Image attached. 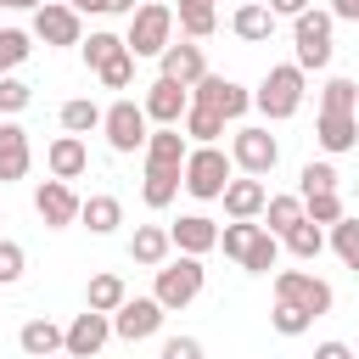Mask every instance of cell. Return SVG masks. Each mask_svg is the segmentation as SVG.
<instances>
[{"label": "cell", "instance_id": "cell-7", "mask_svg": "<svg viewBox=\"0 0 359 359\" xmlns=\"http://www.w3.org/2000/svg\"><path fill=\"white\" fill-rule=\"evenodd\" d=\"M331 22H337V17H331V11H314V6L292 17V50H297L292 62H297L303 73H309V67L320 73V67L331 62Z\"/></svg>", "mask_w": 359, "mask_h": 359}, {"label": "cell", "instance_id": "cell-31", "mask_svg": "<svg viewBox=\"0 0 359 359\" xmlns=\"http://www.w3.org/2000/svg\"><path fill=\"white\" fill-rule=\"evenodd\" d=\"M174 196H180V168H146L140 202H146V208H168Z\"/></svg>", "mask_w": 359, "mask_h": 359}, {"label": "cell", "instance_id": "cell-23", "mask_svg": "<svg viewBox=\"0 0 359 359\" xmlns=\"http://www.w3.org/2000/svg\"><path fill=\"white\" fill-rule=\"evenodd\" d=\"M168 252H174V241H168V224H135V236H129V258H135V264L157 269Z\"/></svg>", "mask_w": 359, "mask_h": 359}, {"label": "cell", "instance_id": "cell-34", "mask_svg": "<svg viewBox=\"0 0 359 359\" xmlns=\"http://www.w3.org/2000/svg\"><path fill=\"white\" fill-rule=\"evenodd\" d=\"M264 219H269L264 230L286 236V230H292V224L303 219V196H269V202H264Z\"/></svg>", "mask_w": 359, "mask_h": 359}, {"label": "cell", "instance_id": "cell-39", "mask_svg": "<svg viewBox=\"0 0 359 359\" xmlns=\"http://www.w3.org/2000/svg\"><path fill=\"white\" fill-rule=\"evenodd\" d=\"M309 191H337V168H331V163H303L297 196H309Z\"/></svg>", "mask_w": 359, "mask_h": 359}, {"label": "cell", "instance_id": "cell-24", "mask_svg": "<svg viewBox=\"0 0 359 359\" xmlns=\"http://www.w3.org/2000/svg\"><path fill=\"white\" fill-rule=\"evenodd\" d=\"M230 28H236V39H247V45H264V39L275 34V11H269L264 0H247V6H236Z\"/></svg>", "mask_w": 359, "mask_h": 359}, {"label": "cell", "instance_id": "cell-21", "mask_svg": "<svg viewBox=\"0 0 359 359\" xmlns=\"http://www.w3.org/2000/svg\"><path fill=\"white\" fill-rule=\"evenodd\" d=\"M314 140H320V151H353L359 146V118L353 112H320V123H314Z\"/></svg>", "mask_w": 359, "mask_h": 359}, {"label": "cell", "instance_id": "cell-26", "mask_svg": "<svg viewBox=\"0 0 359 359\" xmlns=\"http://www.w3.org/2000/svg\"><path fill=\"white\" fill-rule=\"evenodd\" d=\"M180 123H185V140H196V146H219V135H224V118L213 107H202V101H191Z\"/></svg>", "mask_w": 359, "mask_h": 359}, {"label": "cell", "instance_id": "cell-40", "mask_svg": "<svg viewBox=\"0 0 359 359\" xmlns=\"http://www.w3.org/2000/svg\"><path fill=\"white\" fill-rule=\"evenodd\" d=\"M269 325H275L280 337H303V331L314 325V314H303V309H292V303H275V314H269Z\"/></svg>", "mask_w": 359, "mask_h": 359}, {"label": "cell", "instance_id": "cell-13", "mask_svg": "<svg viewBox=\"0 0 359 359\" xmlns=\"http://www.w3.org/2000/svg\"><path fill=\"white\" fill-rule=\"evenodd\" d=\"M34 39H45V45H79L84 39V22H79L73 6L45 0V6H34Z\"/></svg>", "mask_w": 359, "mask_h": 359}, {"label": "cell", "instance_id": "cell-5", "mask_svg": "<svg viewBox=\"0 0 359 359\" xmlns=\"http://www.w3.org/2000/svg\"><path fill=\"white\" fill-rule=\"evenodd\" d=\"M174 39V6H163V0H146V6H135L129 11V34H123V45H129V56L140 62V56H163V45Z\"/></svg>", "mask_w": 359, "mask_h": 359}, {"label": "cell", "instance_id": "cell-47", "mask_svg": "<svg viewBox=\"0 0 359 359\" xmlns=\"http://www.w3.org/2000/svg\"><path fill=\"white\" fill-rule=\"evenodd\" d=\"M331 17L337 22H359V0H331Z\"/></svg>", "mask_w": 359, "mask_h": 359}, {"label": "cell", "instance_id": "cell-36", "mask_svg": "<svg viewBox=\"0 0 359 359\" xmlns=\"http://www.w3.org/2000/svg\"><path fill=\"white\" fill-rule=\"evenodd\" d=\"M303 219L337 224V219H342V196H337V191H309V196H303Z\"/></svg>", "mask_w": 359, "mask_h": 359}, {"label": "cell", "instance_id": "cell-3", "mask_svg": "<svg viewBox=\"0 0 359 359\" xmlns=\"http://www.w3.org/2000/svg\"><path fill=\"white\" fill-rule=\"evenodd\" d=\"M252 107L269 118V123H286L297 107H303V67L297 62H280L264 73V84L252 90Z\"/></svg>", "mask_w": 359, "mask_h": 359}, {"label": "cell", "instance_id": "cell-8", "mask_svg": "<svg viewBox=\"0 0 359 359\" xmlns=\"http://www.w3.org/2000/svg\"><path fill=\"white\" fill-rule=\"evenodd\" d=\"M275 303H292V309H303V314H331V303H337V292L320 280V275H309V269H275Z\"/></svg>", "mask_w": 359, "mask_h": 359}, {"label": "cell", "instance_id": "cell-42", "mask_svg": "<svg viewBox=\"0 0 359 359\" xmlns=\"http://www.w3.org/2000/svg\"><path fill=\"white\" fill-rule=\"evenodd\" d=\"M95 79H101L107 90H129V79H135V56H129V50H123V56H112V62H107Z\"/></svg>", "mask_w": 359, "mask_h": 359}, {"label": "cell", "instance_id": "cell-11", "mask_svg": "<svg viewBox=\"0 0 359 359\" xmlns=\"http://www.w3.org/2000/svg\"><path fill=\"white\" fill-rule=\"evenodd\" d=\"M230 163H236L241 174H258V180H264V174L280 163V140H275L269 129H252V123H247V129H236V140H230Z\"/></svg>", "mask_w": 359, "mask_h": 359}, {"label": "cell", "instance_id": "cell-32", "mask_svg": "<svg viewBox=\"0 0 359 359\" xmlns=\"http://www.w3.org/2000/svg\"><path fill=\"white\" fill-rule=\"evenodd\" d=\"M331 230V252L348 264V269H359V213H342L337 224H325Z\"/></svg>", "mask_w": 359, "mask_h": 359}, {"label": "cell", "instance_id": "cell-20", "mask_svg": "<svg viewBox=\"0 0 359 359\" xmlns=\"http://www.w3.org/2000/svg\"><path fill=\"white\" fill-rule=\"evenodd\" d=\"M219 202H224V213H230V219H258V213H264V202H269V191H264V180H258V174H241V180H230V185H224V196H219Z\"/></svg>", "mask_w": 359, "mask_h": 359}, {"label": "cell", "instance_id": "cell-19", "mask_svg": "<svg viewBox=\"0 0 359 359\" xmlns=\"http://www.w3.org/2000/svg\"><path fill=\"white\" fill-rule=\"evenodd\" d=\"M45 168H50V180H79V174L90 168L84 135H56V140L45 146Z\"/></svg>", "mask_w": 359, "mask_h": 359}, {"label": "cell", "instance_id": "cell-45", "mask_svg": "<svg viewBox=\"0 0 359 359\" xmlns=\"http://www.w3.org/2000/svg\"><path fill=\"white\" fill-rule=\"evenodd\" d=\"M314 359H353V348H348V342H320Z\"/></svg>", "mask_w": 359, "mask_h": 359}, {"label": "cell", "instance_id": "cell-50", "mask_svg": "<svg viewBox=\"0 0 359 359\" xmlns=\"http://www.w3.org/2000/svg\"><path fill=\"white\" fill-rule=\"evenodd\" d=\"M50 359H73V353H50Z\"/></svg>", "mask_w": 359, "mask_h": 359}, {"label": "cell", "instance_id": "cell-16", "mask_svg": "<svg viewBox=\"0 0 359 359\" xmlns=\"http://www.w3.org/2000/svg\"><path fill=\"white\" fill-rule=\"evenodd\" d=\"M168 241L174 252H191V258H208L219 247V224L208 213H180V224H168Z\"/></svg>", "mask_w": 359, "mask_h": 359}, {"label": "cell", "instance_id": "cell-43", "mask_svg": "<svg viewBox=\"0 0 359 359\" xmlns=\"http://www.w3.org/2000/svg\"><path fill=\"white\" fill-rule=\"evenodd\" d=\"M163 359H202V342L196 337H168L163 342Z\"/></svg>", "mask_w": 359, "mask_h": 359}, {"label": "cell", "instance_id": "cell-17", "mask_svg": "<svg viewBox=\"0 0 359 359\" xmlns=\"http://www.w3.org/2000/svg\"><path fill=\"white\" fill-rule=\"evenodd\" d=\"M140 107H146V118H151V123H180V118H185V107H191V90H185V84H174V79H163V73H157V79H151V90H146V101H140Z\"/></svg>", "mask_w": 359, "mask_h": 359}, {"label": "cell", "instance_id": "cell-1", "mask_svg": "<svg viewBox=\"0 0 359 359\" xmlns=\"http://www.w3.org/2000/svg\"><path fill=\"white\" fill-rule=\"evenodd\" d=\"M219 247H224V258H236L247 275H269L275 258H280V236L264 230V224H252V219H230V224L219 230Z\"/></svg>", "mask_w": 359, "mask_h": 359}, {"label": "cell", "instance_id": "cell-49", "mask_svg": "<svg viewBox=\"0 0 359 359\" xmlns=\"http://www.w3.org/2000/svg\"><path fill=\"white\" fill-rule=\"evenodd\" d=\"M62 6H73V11H95V0H62Z\"/></svg>", "mask_w": 359, "mask_h": 359}, {"label": "cell", "instance_id": "cell-35", "mask_svg": "<svg viewBox=\"0 0 359 359\" xmlns=\"http://www.w3.org/2000/svg\"><path fill=\"white\" fill-rule=\"evenodd\" d=\"M353 107H359V84L353 79H331L320 90V112H353Z\"/></svg>", "mask_w": 359, "mask_h": 359}, {"label": "cell", "instance_id": "cell-27", "mask_svg": "<svg viewBox=\"0 0 359 359\" xmlns=\"http://www.w3.org/2000/svg\"><path fill=\"white\" fill-rule=\"evenodd\" d=\"M129 297V286H123V275H112V269H101V275H90V292H84V309H95V314H112L118 303Z\"/></svg>", "mask_w": 359, "mask_h": 359}, {"label": "cell", "instance_id": "cell-30", "mask_svg": "<svg viewBox=\"0 0 359 359\" xmlns=\"http://www.w3.org/2000/svg\"><path fill=\"white\" fill-rule=\"evenodd\" d=\"M79 50H84V67H90V73H101V67H107L112 56H123L129 45H123V34H107V28H95L90 39H79Z\"/></svg>", "mask_w": 359, "mask_h": 359}, {"label": "cell", "instance_id": "cell-46", "mask_svg": "<svg viewBox=\"0 0 359 359\" xmlns=\"http://www.w3.org/2000/svg\"><path fill=\"white\" fill-rule=\"evenodd\" d=\"M275 17H297V11H309V0H264Z\"/></svg>", "mask_w": 359, "mask_h": 359}, {"label": "cell", "instance_id": "cell-29", "mask_svg": "<svg viewBox=\"0 0 359 359\" xmlns=\"http://www.w3.org/2000/svg\"><path fill=\"white\" fill-rule=\"evenodd\" d=\"M174 17H180L185 39H208V34L219 28V11H213V0H180V6H174Z\"/></svg>", "mask_w": 359, "mask_h": 359}, {"label": "cell", "instance_id": "cell-15", "mask_svg": "<svg viewBox=\"0 0 359 359\" xmlns=\"http://www.w3.org/2000/svg\"><path fill=\"white\" fill-rule=\"evenodd\" d=\"M157 67H163V79H174V84H196L202 73H208V56H202V45L196 39H168L163 45V56H157Z\"/></svg>", "mask_w": 359, "mask_h": 359}, {"label": "cell", "instance_id": "cell-10", "mask_svg": "<svg viewBox=\"0 0 359 359\" xmlns=\"http://www.w3.org/2000/svg\"><path fill=\"white\" fill-rule=\"evenodd\" d=\"M163 320H168V309H163L157 297H123V303L112 309V337H123V342H146V337L163 331Z\"/></svg>", "mask_w": 359, "mask_h": 359}, {"label": "cell", "instance_id": "cell-44", "mask_svg": "<svg viewBox=\"0 0 359 359\" xmlns=\"http://www.w3.org/2000/svg\"><path fill=\"white\" fill-rule=\"evenodd\" d=\"M135 0H95V17H129Z\"/></svg>", "mask_w": 359, "mask_h": 359}, {"label": "cell", "instance_id": "cell-9", "mask_svg": "<svg viewBox=\"0 0 359 359\" xmlns=\"http://www.w3.org/2000/svg\"><path fill=\"white\" fill-rule=\"evenodd\" d=\"M191 101H202V107H213L224 123H236V118L252 107V90L236 84V79H224V73H202V79L191 84Z\"/></svg>", "mask_w": 359, "mask_h": 359}, {"label": "cell", "instance_id": "cell-37", "mask_svg": "<svg viewBox=\"0 0 359 359\" xmlns=\"http://www.w3.org/2000/svg\"><path fill=\"white\" fill-rule=\"evenodd\" d=\"M28 50H34V45H28V34H22V28H0V73L22 67V62H28Z\"/></svg>", "mask_w": 359, "mask_h": 359}, {"label": "cell", "instance_id": "cell-41", "mask_svg": "<svg viewBox=\"0 0 359 359\" xmlns=\"http://www.w3.org/2000/svg\"><path fill=\"white\" fill-rule=\"evenodd\" d=\"M22 269H28V252H22V241H6V236H0V286L22 280Z\"/></svg>", "mask_w": 359, "mask_h": 359}, {"label": "cell", "instance_id": "cell-12", "mask_svg": "<svg viewBox=\"0 0 359 359\" xmlns=\"http://www.w3.org/2000/svg\"><path fill=\"white\" fill-rule=\"evenodd\" d=\"M107 337H112V314L84 309V314H73V320L62 325V353H73V359H95V353L107 348Z\"/></svg>", "mask_w": 359, "mask_h": 359}, {"label": "cell", "instance_id": "cell-52", "mask_svg": "<svg viewBox=\"0 0 359 359\" xmlns=\"http://www.w3.org/2000/svg\"><path fill=\"white\" fill-rule=\"evenodd\" d=\"M353 359H359V353H353Z\"/></svg>", "mask_w": 359, "mask_h": 359}, {"label": "cell", "instance_id": "cell-14", "mask_svg": "<svg viewBox=\"0 0 359 359\" xmlns=\"http://www.w3.org/2000/svg\"><path fill=\"white\" fill-rule=\"evenodd\" d=\"M79 202H84V196H73L67 180H45V185L34 191V213L45 219V230H67V224L79 219Z\"/></svg>", "mask_w": 359, "mask_h": 359}, {"label": "cell", "instance_id": "cell-38", "mask_svg": "<svg viewBox=\"0 0 359 359\" xmlns=\"http://www.w3.org/2000/svg\"><path fill=\"white\" fill-rule=\"evenodd\" d=\"M34 101V90L22 84V79H11V73H0V118H17L22 107Z\"/></svg>", "mask_w": 359, "mask_h": 359}, {"label": "cell", "instance_id": "cell-28", "mask_svg": "<svg viewBox=\"0 0 359 359\" xmlns=\"http://www.w3.org/2000/svg\"><path fill=\"white\" fill-rule=\"evenodd\" d=\"M280 241H286V252H292V258L314 264V258H320V247H325V224H314V219H297V224H292Z\"/></svg>", "mask_w": 359, "mask_h": 359}, {"label": "cell", "instance_id": "cell-4", "mask_svg": "<svg viewBox=\"0 0 359 359\" xmlns=\"http://www.w3.org/2000/svg\"><path fill=\"white\" fill-rule=\"evenodd\" d=\"M202 280H208L202 258L180 252V258H163V264H157V286H151V297L174 314V309H185V303H196V297H202Z\"/></svg>", "mask_w": 359, "mask_h": 359}, {"label": "cell", "instance_id": "cell-6", "mask_svg": "<svg viewBox=\"0 0 359 359\" xmlns=\"http://www.w3.org/2000/svg\"><path fill=\"white\" fill-rule=\"evenodd\" d=\"M101 129H107V146H112L118 157H129V151H146L151 118H146V107H140V101L118 95L112 107H101Z\"/></svg>", "mask_w": 359, "mask_h": 359}, {"label": "cell", "instance_id": "cell-18", "mask_svg": "<svg viewBox=\"0 0 359 359\" xmlns=\"http://www.w3.org/2000/svg\"><path fill=\"white\" fill-rule=\"evenodd\" d=\"M28 163H34L28 129H22V123H11V118H0V185L22 180V174H28Z\"/></svg>", "mask_w": 359, "mask_h": 359}, {"label": "cell", "instance_id": "cell-22", "mask_svg": "<svg viewBox=\"0 0 359 359\" xmlns=\"http://www.w3.org/2000/svg\"><path fill=\"white\" fill-rule=\"evenodd\" d=\"M79 224H84L90 236H112V230L123 224V202H118V196H107V191H95V196H84V202H79Z\"/></svg>", "mask_w": 359, "mask_h": 359}, {"label": "cell", "instance_id": "cell-51", "mask_svg": "<svg viewBox=\"0 0 359 359\" xmlns=\"http://www.w3.org/2000/svg\"><path fill=\"white\" fill-rule=\"evenodd\" d=\"M353 202H359V180H353Z\"/></svg>", "mask_w": 359, "mask_h": 359}, {"label": "cell", "instance_id": "cell-2", "mask_svg": "<svg viewBox=\"0 0 359 359\" xmlns=\"http://www.w3.org/2000/svg\"><path fill=\"white\" fill-rule=\"evenodd\" d=\"M236 180V163L219 151V146H191L185 151V168H180V185L196 196V202H219L224 185Z\"/></svg>", "mask_w": 359, "mask_h": 359}, {"label": "cell", "instance_id": "cell-33", "mask_svg": "<svg viewBox=\"0 0 359 359\" xmlns=\"http://www.w3.org/2000/svg\"><path fill=\"white\" fill-rule=\"evenodd\" d=\"M62 129H67V135H90V129H101V107H95L90 95L62 101Z\"/></svg>", "mask_w": 359, "mask_h": 359}, {"label": "cell", "instance_id": "cell-25", "mask_svg": "<svg viewBox=\"0 0 359 359\" xmlns=\"http://www.w3.org/2000/svg\"><path fill=\"white\" fill-rule=\"evenodd\" d=\"M17 348H22L28 359H50V353H62V325H56V320H28V325L17 331Z\"/></svg>", "mask_w": 359, "mask_h": 359}, {"label": "cell", "instance_id": "cell-48", "mask_svg": "<svg viewBox=\"0 0 359 359\" xmlns=\"http://www.w3.org/2000/svg\"><path fill=\"white\" fill-rule=\"evenodd\" d=\"M6 11H34V6H45V0H0Z\"/></svg>", "mask_w": 359, "mask_h": 359}]
</instances>
